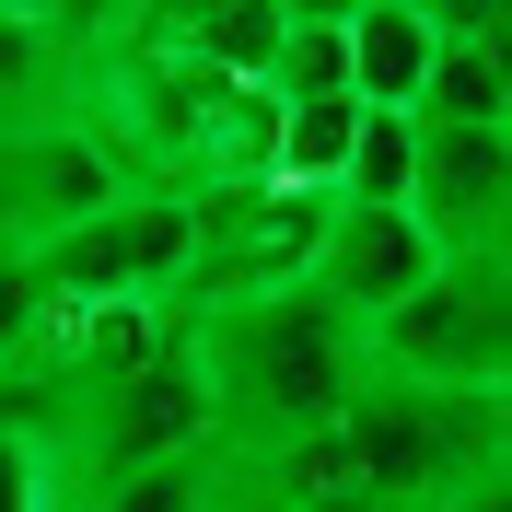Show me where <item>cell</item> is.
I'll return each mask as SVG.
<instances>
[{
	"label": "cell",
	"mask_w": 512,
	"mask_h": 512,
	"mask_svg": "<svg viewBox=\"0 0 512 512\" xmlns=\"http://www.w3.org/2000/svg\"><path fill=\"white\" fill-rule=\"evenodd\" d=\"M198 361V396H210V454L256 466V454L303 443L361 396V326L326 303V291H256V303H210V315H175Z\"/></svg>",
	"instance_id": "obj_1"
},
{
	"label": "cell",
	"mask_w": 512,
	"mask_h": 512,
	"mask_svg": "<svg viewBox=\"0 0 512 512\" xmlns=\"http://www.w3.org/2000/svg\"><path fill=\"white\" fill-rule=\"evenodd\" d=\"M338 454L384 512H443L466 489H512V396H419L373 384L338 408Z\"/></svg>",
	"instance_id": "obj_2"
},
{
	"label": "cell",
	"mask_w": 512,
	"mask_h": 512,
	"mask_svg": "<svg viewBox=\"0 0 512 512\" xmlns=\"http://www.w3.org/2000/svg\"><path fill=\"white\" fill-rule=\"evenodd\" d=\"M361 373L419 396H512V256H443L431 291L361 326Z\"/></svg>",
	"instance_id": "obj_3"
},
{
	"label": "cell",
	"mask_w": 512,
	"mask_h": 512,
	"mask_svg": "<svg viewBox=\"0 0 512 512\" xmlns=\"http://www.w3.org/2000/svg\"><path fill=\"white\" fill-rule=\"evenodd\" d=\"M24 256H35V280H47L59 315H105V303H152V315H175L187 256H198V210L175 187H128L117 210L47 233V245H24Z\"/></svg>",
	"instance_id": "obj_4"
},
{
	"label": "cell",
	"mask_w": 512,
	"mask_h": 512,
	"mask_svg": "<svg viewBox=\"0 0 512 512\" xmlns=\"http://www.w3.org/2000/svg\"><path fill=\"white\" fill-rule=\"evenodd\" d=\"M175 454H210V396H198L187 338H163L140 373H117V384H94L82 408H59V466H70V489L140 478V466H175Z\"/></svg>",
	"instance_id": "obj_5"
},
{
	"label": "cell",
	"mask_w": 512,
	"mask_h": 512,
	"mask_svg": "<svg viewBox=\"0 0 512 512\" xmlns=\"http://www.w3.org/2000/svg\"><path fill=\"white\" fill-rule=\"evenodd\" d=\"M408 210L443 256H512V128H419L408 140Z\"/></svg>",
	"instance_id": "obj_6"
},
{
	"label": "cell",
	"mask_w": 512,
	"mask_h": 512,
	"mask_svg": "<svg viewBox=\"0 0 512 512\" xmlns=\"http://www.w3.org/2000/svg\"><path fill=\"white\" fill-rule=\"evenodd\" d=\"M431 268H443V245L419 233V210H326V245L303 268V291H326L350 326H373L408 291H431Z\"/></svg>",
	"instance_id": "obj_7"
},
{
	"label": "cell",
	"mask_w": 512,
	"mask_h": 512,
	"mask_svg": "<svg viewBox=\"0 0 512 512\" xmlns=\"http://www.w3.org/2000/svg\"><path fill=\"white\" fill-rule=\"evenodd\" d=\"M419 128H512V59L501 12L478 0H431V70H419Z\"/></svg>",
	"instance_id": "obj_8"
},
{
	"label": "cell",
	"mask_w": 512,
	"mask_h": 512,
	"mask_svg": "<svg viewBox=\"0 0 512 512\" xmlns=\"http://www.w3.org/2000/svg\"><path fill=\"white\" fill-rule=\"evenodd\" d=\"M338 47H350L361 117H408L419 70H431V0H338Z\"/></svg>",
	"instance_id": "obj_9"
},
{
	"label": "cell",
	"mask_w": 512,
	"mask_h": 512,
	"mask_svg": "<svg viewBox=\"0 0 512 512\" xmlns=\"http://www.w3.org/2000/svg\"><path fill=\"white\" fill-rule=\"evenodd\" d=\"M47 105H70V59L47 47L35 0H0V128L47 117Z\"/></svg>",
	"instance_id": "obj_10"
},
{
	"label": "cell",
	"mask_w": 512,
	"mask_h": 512,
	"mask_svg": "<svg viewBox=\"0 0 512 512\" xmlns=\"http://www.w3.org/2000/svg\"><path fill=\"white\" fill-rule=\"evenodd\" d=\"M268 105H350V47H338V12H303V0H291L280 59H268Z\"/></svg>",
	"instance_id": "obj_11"
},
{
	"label": "cell",
	"mask_w": 512,
	"mask_h": 512,
	"mask_svg": "<svg viewBox=\"0 0 512 512\" xmlns=\"http://www.w3.org/2000/svg\"><path fill=\"white\" fill-rule=\"evenodd\" d=\"M361 140V105H280V187L338 198V163Z\"/></svg>",
	"instance_id": "obj_12"
},
{
	"label": "cell",
	"mask_w": 512,
	"mask_h": 512,
	"mask_svg": "<svg viewBox=\"0 0 512 512\" xmlns=\"http://www.w3.org/2000/svg\"><path fill=\"white\" fill-rule=\"evenodd\" d=\"M210 466H222V454H175V466H140V478L70 489V512H198L210 501Z\"/></svg>",
	"instance_id": "obj_13"
},
{
	"label": "cell",
	"mask_w": 512,
	"mask_h": 512,
	"mask_svg": "<svg viewBox=\"0 0 512 512\" xmlns=\"http://www.w3.org/2000/svg\"><path fill=\"white\" fill-rule=\"evenodd\" d=\"M47 338H59V303H47V280H35L24 245H0V373H24Z\"/></svg>",
	"instance_id": "obj_14"
},
{
	"label": "cell",
	"mask_w": 512,
	"mask_h": 512,
	"mask_svg": "<svg viewBox=\"0 0 512 512\" xmlns=\"http://www.w3.org/2000/svg\"><path fill=\"white\" fill-rule=\"evenodd\" d=\"M198 512H280V501H268L245 466H210V501H198Z\"/></svg>",
	"instance_id": "obj_15"
},
{
	"label": "cell",
	"mask_w": 512,
	"mask_h": 512,
	"mask_svg": "<svg viewBox=\"0 0 512 512\" xmlns=\"http://www.w3.org/2000/svg\"><path fill=\"white\" fill-rule=\"evenodd\" d=\"M303 512H384L373 489H326V501H303Z\"/></svg>",
	"instance_id": "obj_16"
}]
</instances>
